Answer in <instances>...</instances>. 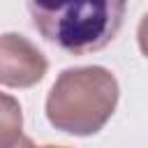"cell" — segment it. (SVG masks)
<instances>
[{"label": "cell", "instance_id": "cell-1", "mask_svg": "<svg viewBox=\"0 0 148 148\" xmlns=\"http://www.w3.org/2000/svg\"><path fill=\"white\" fill-rule=\"evenodd\" d=\"M35 30L69 56L102 51L120 32L127 0H25Z\"/></svg>", "mask_w": 148, "mask_h": 148}, {"label": "cell", "instance_id": "cell-2", "mask_svg": "<svg viewBox=\"0 0 148 148\" xmlns=\"http://www.w3.org/2000/svg\"><path fill=\"white\" fill-rule=\"evenodd\" d=\"M118 97V81L106 67H67L46 95V120L65 134L92 136L111 120Z\"/></svg>", "mask_w": 148, "mask_h": 148}, {"label": "cell", "instance_id": "cell-3", "mask_svg": "<svg viewBox=\"0 0 148 148\" xmlns=\"http://www.w3.org/2000/svg\"><path fill=\"white\" fill-rule=\"evenodd\" d=\"M49 69L46 56L23 35L0 37V83L5 88H32Z\"/></svg>", "mask_w": 148, "mask_h": 148}, {"label": "cell", "instance_id": "cell-4", "mask_svg": "<svg viewBox=\"0 0 148 148\" xmlns=\"http://www.w3.org/2000/svg\"><path fill=\"white\" fill-rule=\"evenodd\" d=\"M23 127V113L21 104L12 95H2V111H0V148H9L18 136Z\"/></svg>", "mask_w": 148, "mask_h": 148}, {"label": "cell", "instance_id": "cell-5", "mask_svg": "<svg viewBox=\"0 0 148 148\" xmlns=\"http://www.w3.org/2000/svg\"><path fill=\"white\" fill-rule=\"evenodd\" d=\"M136 44H139V51L148 58V12L141 16L139 21V28H136Z\"/></svg>", "mask_w": 148, "mask_h": 148}, {"label": "cell", "instance_id": "cell-6", "mask_svg": "<svg viewBox=\"0 0 148 148\" xmlns=\"http://www.w3.org/2000/svg\"><path fill=\"white\" fill-rule=\"evenodd\" d=\"M9 148H37V146L32 143V139H28V136H23V134H21V136L9 146Z\"/></svg>", "mask_w": 148, "mask_h": 148}, {"label": "cell", "instance_id": "cell-7", "mask_svg": "<svg viewBox=\"0 0 148 148\" xmlns=\"http://www.w3.org/2000/svg\"><path fill=\"white\" fill-rule=\"evenodd\" d=\"M42 148H67V146H42Z\"/></svg>", "mask_w": 148, "mask_h": 148}]
</instances>
